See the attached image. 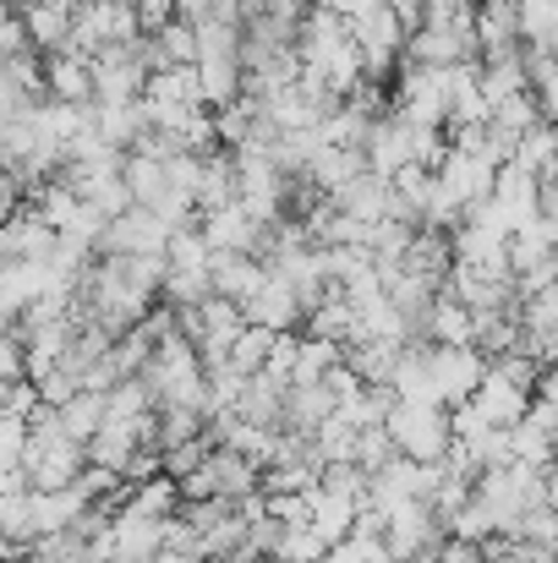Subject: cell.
Returning a JSON list of instances; mask_svg holds the SVG:
<instances>
[{
	"instance_id": "1",
	"label": "cell",
	"mask_w": 558,
	"mask_h": 563,
	"mask_svg": "<svg viewBox=\"0 0 558 563\" xmlns=\"http://www.w3.org/2000/svg\"><path fill=\"white\" fill-rule=\"evenodd\" d=\"M383 432H389L400 460L438 465L449 454V410L444 405H394L383 416Z\"/></svg>"
},
{
	"instance_id": "2",
	"label": "cell",
	"mask_w": 558,
	"mask_h": 563,
	"mask_svg": "<svg viewBox=\"0 0 558 563\" xmlns=\"http://www.w3.org/2000/svg\"><path fill=\"white\" fill-rule=\"evenodd\" d=\"M438 542H444V526H438V515H433L427 504H394V509L383 515L378 548L394 563H427Z\"/></svg>"
},
{
	"instance_id": "3",
	"label": "cell",
	"mask_w": 558,
	"mask_h": 563,
	"mask_svg": "<svg viewBox=\"0 0 558 563\" xmlns=\"http://www.w3.org/2000/svg\"><path fill=\"white\" fill-rule=\"evenodd\" d=\"M422 367H427V383H433V399L444 410L466 405L477 394V383L488 373V362L471 351V345H427L422 351Z\"/></svg>"
},
{
	"instance_id": "4",
	"label": "cell",
	"mask_w": 558,
	"mask_h": 563,
	"mask_svg": "<svg viewBox=\"0 0 558 563\" xmlns=\"http://www.w3.org/2000/svg\"><path fill=\"white\" fill-rule=\"evenodd\" d=\"M197 235L208 241L214 257H258V263H263V235H269V224H258L241 202H225V208L197 213Z\"/></svg>"
},
{
	"instance_id": "5",
	"label": "cell",
	"mask_w": 558,
	"mask_h": 563,
	"mask_svg": "<svg viewBox=\"0 0 558 563\" xmlns=\"http://www.w3.org/2000/svg\"><path fill=\"white\" fill-rule=\"evenodd\" d=\"M94 71V104H138L143 99V82H149V66L138 60V44H110L88 60Z\"/></svg>"
},
{
	"instance_id": "6",
	"label": "cell",
	"mask_w": 558,
	"mask_h": 563,
	"mask_svg": "<svg viewBox=\"0 0 558 563\" xmlns=\"http://www.w3.org/2000/svg\"><path fill=\"white\" fill-rule=\"evenodd\" d=\"M165 241H171V230L149 208H127L105 224L94 257H165Z\"/></svg>"
},
{
	"instance_id": "7",
	"label": "cell",
	"mask_w": 558,
	"mask_h": 563,
	"mask_svg": "<svg viewBox=\"0 0 558 563\" xmlns=\"http://www.w3.org/2000/svg\"><path fill=\"white\" fill-rule=\"evenodd\" d=\"M241 318H247L252 329H263V334H302V301H296V290H291L280 274H269V279L241 301Z\"/></svg>"
},
{
	"instance_id": "8",
	"label": "cell",
	"mask_w": 558,
	"mask_h": 563,
	"mask_svg": "<svg viewBox=\"0 0 558 563\" xmlns=\"http://www.w3.org/2000/svg\"><path fill=\"white\" fill-rule=\"evenodd\" d=\"M493 176H499V170H493L482 154H460V148H449V154H444V165L433 170V181L449 191L466 213H471V208H482V202L493 197Z\"/></svg>"
},
{
	"instance_id": "9",
	"label": "cell",
	"mask_w": 558,
	"mask_h": 563,
	"mask_svg": "<svg viewBox=\"0 0 558 563\" xmlns=\"http://www.w3.org/2000/svg\"><path fill=\"white\" fill-rule=\"evenodd\" d=\"M526 399H532V388H521V383H510L504 373H493V367H488L482 383H477V394H471L466 405H471L493 432H510V427L526 416Z\"/></svg>"
},
{
	"instance_id": "10",
	"label": "cell",
	"mask_w": 558,
	"mask_h": 563,
	"mask_svg": "<svg viewBox=\"0 0 558 563\" xmlns=\"http://www.w3.org/2000/svg\"><path fill=\"white\" fill-rule=\"evenodd\" d=\"M39 66H44V99H61V104H94V71H88V55L55 49V55H39Z\"/></svg>"
},
{
	"instance_id": "11",
	"label": "cell",
	"mask_w": 558,
	"mask_h": 563,
	"mask_svg": "<svg viewBox=\"0 0 558 563\" xmlns=\"http://www.w3.org/2000/svg\"><path fill=\"white\" fill-rule=\"evenodd\" d=\"M50 246H55V230H50L28 202L0 224V257H6V263H44Z\"/></svg>"
},
{
	"instance_id": "12",
	"label": "cell",
	"mask_w": 558,
	"mask_h": 563,
	"mask_svg": "<svg viewBox=\"0 0 558 563\" xmlns=\"http://www.w3.org/2000/svg\"><path fill=\"white\" fill-rule=\"evenodd\" d=\"M351 526H357V498H346V493H329V487H307V531L324 542V548H335L340 537H351Z\"/></svg>"
},
{
	"instance_id": "13",
	"label": "cell",
	"mask_w": 558,
	"mask_h": 563,
	"mask_svg": "<svg viewBox=\"0 0 558 563\" xmlns=\"http://www.w3.org/2000/svg\"><path fill=\"white\" fill-rule=\"evenodd\" d=\"M17 22H22V38H28L33 55H55V49H66V38H72V11L55 5V0H33V5H22Z\"/></svg>"
},
{
	"instance_id": "14",
	"label": "cell",
	"mask_w": 558,
	"mask_h": 563,
	"mask_svg": "<svg viewBox=\"0 0 558 563\" xmlns=\"http://www.w3.org/2000/svg\"><path fill=\"white\" fill-rule=\"evenodd\" d=\"M389 181L383 176H372V170H362L357 181H346V187L329 197V208L335 213H346V219H357V224H378V219H389Z\"/></svg>"
},
{
	"instance_id": "15",
	"label": "cell",
	"mask_w": 558,
	"mask_h": 563,
	"mask_svg": "<svg viewBox=\"0 0 558 563\" xmlns=\"http://www.w3.org/2000/svg\"><path fill=\"white\" fill-rule=\"evenodd\" d=\"M269 279V263H258V257H214L208 263V296H225V301H247L258 285Z\"/></svg>"
},
{
	"instance_id": "16",
	"label": "cell",
	"mask_w": 558,
	"mask_h": 563,
	"mask_svg": "<svg viewBox=\"0 0 558 563\" xmlns=\"http://www.w3.org/2000/svg\"><path fill=\"white\" fill-rule=\"evenodd\" d=\"M116 509H127V515H143V520H171V515L182 509V493H176V482H171V476H154V482H138V487H127Z\"/></svg>"
},
{
	"instance_id": "17",
	"label": "cell",
	"mask_w": 558,
	"mask_h": 563,
	"mask_svg": "<svg viewBox=\"0 0 558 563\" xmlns=\"http://www.w3.org/2000/svg\"><path fill=\"white\" fill-rule=\"evenodd\" d=\"M427 345H471V312L460 301H449L444 290L427 307Z\"/></svg>"
},
{
	"instance_id": "18",
	"label": "cell",
	"mask_w": 558,
	"mask_h": 563,
	"mask_svg": "<svg viewBox=\"0 0 558 563\" xmlns=\"http://www.w3.org/2000/svg\"><path fill=\"white\" fill-rule=\"evenodd\" d=\"M50 416H55V427H61V432H66L72 443H88V438L99 432V421H105V399H99V394H83V388H77V394H72L66 405H55Z\"/></svg>"
},
{
	"instance_id": "19",
	"label": "cell",
	"mask_w": 558,
	"mask_h": 563,
	"mask_svg": "<svg viewBox=\"0 0 558 563\" xmlns=\"http://www.w3.org/2000/svg\"><path fill=\"white\" fill-rule=\"evenodd\" d=\"M208 263H214V252H208V241L197 235V224L171 230V241H165V268H171V274H208Z\"/></svg>"
},
{
	"instance_id": "20",
	"label": "cell",
	"mask_w": 558,
	"mask_h": 563,
	"mask_svg": "<svg viewBox=\"0 0 558 563\" xmlns=\"http://www.w3.org/2000/svg\"><path fill=\"white\" fill-rule=\"evenodd\" d=\"M269 345H274V334H263V329H252V323H241V334L230 340V351H225V367L241 377L263 373V362H269Z\"/></svg>"
},
{
	"instance_id": "21",
	"label": "cell",
	"mask_w": 558,
	"mask_h": 563,
	"mask_svg": "<svg viewBox=\"0 0 558 563\" xmlns=\"http://www.w3.org/2000/svg\"><path fill=\"white\" fill-rule=\"evenodd\" d=\"M340 345H329V340H307L302 334V345H296V367H291V383H324V377L340 367Z\"/></svg>"
},
{
	"instance_id": "22",
	"label": "cell",
	"mask_w": 558,
	"mask_h": 563,
	"mask_svg": "<svg viewBox=\"0 0 558 563\" xmlns=\"http://www.w3.org/2000/svg\"><path fill=\"white\" fill-rule=\"evenodd\" d=\"M269 559L280 563H318L324 559V542L307 531V526H280V537H274V553Z\"/></svg>"
},
{
	"instance_id": "23",
	"label": "cell",
	"mask_w": 558,
	"mask_h": 563,
	"mask_svg": "<svg viewBox=\"0 0 558 563\" xmlns=\"http://www.w3.org/2000/svg\"><path fill=\"white\" fill-rule=\"evenodd\" d=\"M208 438H186V443H171V449H160V476H171V482H182V476H192L203 460H208Z\"/></svg>"
},
{
	"instance_id": "24",
	"label": "cell",
	"mask_w": 558,
	"mask_h": 563,
	"mask_svg": "<svg viewBox=\"0 0 558 563\" xmlns=\"http://www.w3.org/2000/svg\"><path fill=\"white\" fill-rule=\"evenodd\" d=\"M127 5H132V16H138V27H143V33H160V27L176 16V5H171V0H127Z\"/></svg>"
},
{
	"instance_id": "25",
	"label": "cell",
	"mask_w": 558,
	"mask_h": 563,
	"mask_svg": "<svg viewBox=\"0 0 558 563\" xmlns=\"http://www.w3.org/2000/svg\"><path fill=\"white\" fill-rule=\"evenodd\" d=\"M427 563H488L482 559V548L477 542H460V537H444L438 548H433V559Z\"/></svg>"
},
{
	"instance_id": "26",
	"label": "cell",
	"mask_w": 558,
	"mask_h": 563,
	"mask_svg": "<svg viewBox=\"0 0 558 563\" xmlns=\"http://www.w3.org/2000/svg\"><path fill=\"white\" fill-rule=\"evenodd\" d=\"M55 5H66V11H72V5H83V0H55Z\"/></svg>"
},
{
	"instance_id": "27",
	"label": "cell",
	"mask_w": 558,
	"mask_h": 563,
	"mask_svg": "<svg viewBox=\"0 0 558 563\" xmlns=\"http://www.w3.org/2000/svg\"><path fill=\"white\" fill-rule=\"evenodd\" d=\"M372 563H394V559H389V553H378V559H372Z\"/></svg>"
}]
</instances>
